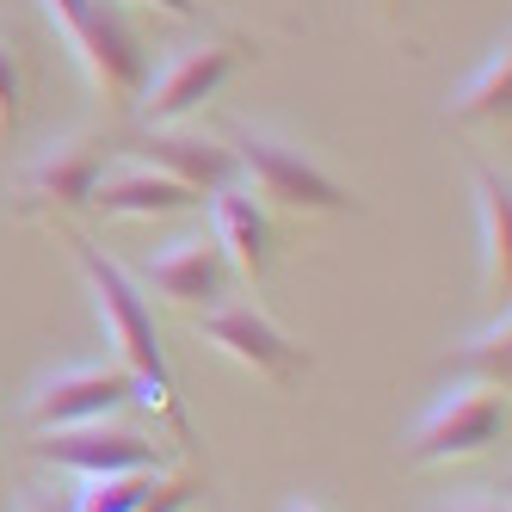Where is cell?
Masks as SVG:
<instances>
[{"instance_id":"obj_1","label":"cell","mask_w":512,"mask_h":512,"mask_svg":"<svg viewBox=\"0 0 512 512\" xmlns=\"http://www.w3.org/2000/svg\"><path fill=\"white\" fill-rule=\"evenodd\" d=\"M68 247H75V260L93 284V303H99V321H105V334H112L118 346V364L136 377L142 401L186 438V408H179V395H173V371H167V352H161V334H155V309L149 297H142V284L118 266V260H105V253L87 241V235H68Z\"/></svg>"},{"instance_id":"obj_2","label":"cell","mask_w":512,"mask_h":512,"mask_svg":"<svg viewBox=\"0 0 512 512\" xmlns=\"http://www.w3.org/2000/svg\"><path fill=\"white\" fill-rule=\"evenodd\" d=\"M56 38L75 56L81 81L93 87L99 105H136L142 81H149V50H142L124 0H38Z\"/></svg>"},{"instance_id":"obj_3","label":"cell","mask_w":512,"mask_h":512,"mask_svg":"<svg viewBox=\"0 0 512 512\" xmlns=\"http://www.w3.org/2000/svg\"><path fill=\"white\" fill-rule=\"evenodd\" d=\"M229 142H235V173L253 179L260 204L290 210V216H358V198L290 136L260 130V124H235Z\"/></svg>"},{"instance_id":"obj_4","label":"cell","mask_w":512,"mask_h":512,"mask_svg":"<svg viewBox=\"0 0 512 512\" xmlns=\"http://www.w3.org/2000/svg\"><path fill=\"white\" fill-rule=\"evenodd\" d=\"M500 432H506V389L457 377L451 389H438V401L414 420L401 463H408V469H432V463L482 457Z\"/></svg>"},{"instance_id":"obj_5","label":"cell","mask_w":512,"mask_h":512,"mask_svg":"<svg viewBox=\"0 0 512 512\" xmlns=\"http://www.w3.org/2000/svg\"><path fill=\"white\" fill-rule=\"evenodd\" d=\"M247 44L241 38H198V44H179L149 81H142L136 93V112L149 118V124H179V118H192L204 99L223 93V81L241 68Z\"/></svg>"},{"instance_id":"obj_6","label":"cell","mask_w":512,"mask_h":512,"mask_svg":"<svg viewBox=\"0 0 512 512\" xmlns=\"http://www.w3.org/2000/svg\"><path fill=\"white\" fill-rule=\"evenodd\" d=\"M198 334H204V346H216L229 364H241V371H253L272 389H297L303 371H309V352L290 334H278V321L260 315L253 303H216V309H204L198 315Z\"/></svg>"},{"instance_id":"obj_7","label":"cell","mask_w":512,"mask_h":512,"mask_svg":"<svg viewBox=\"0 0 512 512\" xmlns=\"http://www.w3.org/2000/svg\"><path fill=\"white\" fill-rule=\"evenodd\" d=\"M142 401L136 377L124 364H62V371H44L25 395V420L38 432L56 426H87V420H112L118 408Z\"/></svg>"},{"instance_id":"obj_8","label":"cell","mask_w":512,"mask_h":512,"mask_svg":"<svg viewBox=\"0 0 512 512\" xmlns=\"http://www.w3.org/2000/svg\"><path fill=\"white\" fill-rule=\"evenodd\" d=\"M31 457H38V463H56V469H75V475L161 469V445H149L142 432L112 426V420H87V426H56V432H38Z\"/></svg>"},{"instance_id":"obj_9","label":"cell","mask_w":512,"mask_h":512,"mask_svg":"<svg viewBox=\"0 0 512 512\" xmlns=\"http://www.w3.org/2000/svg\"><path fill=\"white\" fill-rule=\"evenodd\" d=\"M105 173V142L99 136H62L19 173V210H87L93 186Z\"/></svg>"},{"instance_id":"obj_10","label":"cell","mask_w":512,"mask_h":512,"mask_svg":"<svg viewBox=\"0 0 512 512\" xmlns=\"http://www.w3.org/2000/svg\"><path fill=\"white\" fill-rule=\"evenodd\" d=\"M142 290H155L161 303H179V309H216L229 290V260L223 247H216V235H186L161 247L155 260H142Z\"/></svg>"},{"instance_id":"obj_11","label":"cell","mask_w":512,"mask_h":512,"mask_svg":"<svg viewBox=\"0 0 512 512\" xmlns=\"http://www.w3.org/2000/svg\"><path fill=\"white\" fill-rule=\"evenodd\" d=\"M142 161L161 167L167 179H179V186H192L198 198L204 192H223L235 179V149L216 136H198V130H167V124H149V136H142Z\"/></svg>"},{"instance_id":"obj_12","label":"cell","mask_w":512,"mask_h":512,"mask_svg":"<svg viewBox=\"0 0 512 512\" xmlns=\"http://www.w3.org/2000/svg\"><path fill=\"white\" fill-rule=\"evenodd\" d=\"M210 235H216V247H223L229 272H241L253 290L266 284V266H272V223H266L260 198H247V192H235V186L210 192Z\"/></svg>"},{"instance_id":"obj_13","label":"cell","mask_w":512,"mask_h":512,"mask_svg":"<svg viewBox=\"0 0 512 512\" xmlns=\"http://www.w3.org/2000/svg\"><path fill=\"white\" fill-rule=\"evenodd\" d=\"M198 204L204 198L192 186H179V179H167L161 167L136 161V167H118V173H99L87 210H105V216H179V210H198Z\"/></svg>"},{"instance_id":"obj_14","label":"cell","mask_w":512,"mask_h":512,"mask_svg":"<svg viewBox=\"0 0 512 512\" xmlns=\"http://www.w3.org/2000/svg\"><path fill=\"white\" fill-rule=\"evenodd\" d=\"M475 216H482V284L488 297L512 290V179L475 161Z\"/></svg>"},{"instance_id":"obj_15","label":"cell","mask_w":512,"mask_h":512,"mask_svg":"<svg viewBox=\"0 0 512 512\" xmlns=\"http://www.w3.org/2000/svg\"><path fill=\"white\" fill-rule=\"evenodd\" d=\"M506 93H512V44L500 38L482 62H475V75L445 99V124H494V118H506Z\"/></svg>"},{"instance_id":"obj_16","label":"cell","mask_w":512,"mask_h":512,"mask_svg":"<svg viewBox=\"0 0 512 512\" xmlns=\"http://www.w3.org/2000/svg\"><path fill=\"white\" fill-rule=\"evenodd\" d=\"M445 371L451 377H469V383H494V389L512 383V321H506V303H500V315L488 327H475L463 346H451Z\"/></svg>"},{"instance_id":"obj_17","label":"cell","mask_w":512,"mask_h":512,"mask_svg":"<svg viewBox=\"0 0 512 512\" xmlns=\"http://www.w3.org/2000/svg\"><path fill=\"white\" fill-rule=\"evenodd\" d=\"M161 469H124V475H87L81 494H68V512H136L155 494Z\"/></svg>"},{"instance_id":"obj_18","label":"cell","mask_w":512,"mask_h":512,"mask_svg":"<svg viewBox=\"0 0 512 512\" xmlns=\"http://www.w3.org/2000/svg\"><path fill=\"white\" fill-rule=\"evenodd\" d=\"M19 112H25V75H19V56L0 44V136L19 130Z\"/></svg>"},{"instance_id":"obj_19","label":"cell","mask_w":512,"mask_h":512,"mask_svg":"<svg viewBox=\"0 0 512 512\" xmlns=\"http://www.w3.org/2000/svg\"><path fill=\"white\" fill-rule=\"evenodd\" d=\"M192 494H198V482H192V475H161V482H155V494L142 500L136 512H179V506H186Z\"/></svg>"},{"instance_id":"obj_20","label":"cell","mask_w":512,"mask_h":512,"mask_svg":"<svg viewBox=\"0 0 512 512\" xmlns=\"http://www.w3.org/2000/svg\"><path fill=\"white\" fill-rule=\"evenodd\" d=\"M13 512H68V494H50V488H25Z\"/></svg>"},{"instance_id":"obj_21","label":"cell","mask_w":512,"mask_h":512,"mask_svg":"<svg viewBox=\"0 0 512 512\" xmlns=\"http://www.w3.org/2000/svg\"><path fill=\"white\" fill-rule=\"evenodd\" d=\"M438 512H506V494L482 488V494H469V500H457V506H438Z\"/></svg>"},{"instance_id":"obj_22","label":"cell","mask_w":512,"mask_h":512,"mask_svg":"<svg viewBox=\"0 0 512 512\" xmlns=\"http://www.w3.org/2000/svg\"><path fill=\"white\" fill-rule=\"evenodd\" d=\"M142 7H155V13H173V19H198V13H204L198 0H142Z\"/></svg>"},{"instance_id":"obj_23","label":"cell","mask_w":512,"mask_h":512,"mask_svg":"<svg viewBox=\"0 0 512 512\" xmlns=\"http://www.w3.org/2000/svg\"><path fill=\"white\" fill-rule=\"evenodd\" d=\"M284 512H321V506H315V500H290Z\"/></svg>"},{"instance_id":"obj_24","label":"cell","mask_w":512,"mask_h":512,"mask_svg":"<svg viewBox=\"0 0 512 512\" xmlns=\"http://www.w3.org/2000/svg\"><path fill=\"white\" fill-rule=\"evenodd\" d=\"M377 7H383V13H401V7H408V0H377Z\"/></svg>"}]
</instances>
